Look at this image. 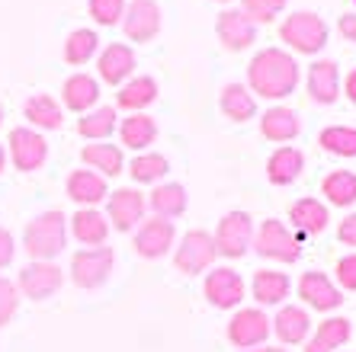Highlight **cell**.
<instances>
[{
  "label": "cell",
  "mask_w": 356,
  "mask_h": 352,
  "mask_svg": "<svg viewBox=\"0 0 356 352\" xmlns=\"http://www.w3.org/2000/svg\"><path fill=\"white\" fill-rule=\"evenodd\" d=\"M0 125H3V106H0Z\"/></svg>",
  "instance_id": "cell-49"
},
{
  "label": "cell",
  "mask_w": 356,
  "mask_h": 352,
  "mask_svg": "<svg viewBox=\"0 0 356 352\" xmlns=\"http://www.w3.org/2000/svg\"><path fill=\"white\" fill-rule=\"evenodd\" d=\"M254 253L276 262H296L302 256V237L280 218H266L254 231Z\"/></svg>",
  "instance_id": "cell-4"
},
{
  "label": "cell",
  "mask_w": 356,
  "mask_h": 352,
  "mask_svg": "<svg viewBox=\"0 0 356 352\" xmlns=\"http://www.w3.org/2000/svg\"><path fill=\"white\" fill-rule=\"evenodd\" d=\"M116 128H119V122H116V109L113 106H93L90 112H83L77 119V131L87 141H106Z\"/></svg>",
  "instance_id": "cell-35"
},
{
  "label": "cell",
  "mask_w": 356,
  "mask_h": 352,
  "mask_svg": "<svg viewBox=\"0 0 356 352\" xmlns=\"http://www.w3.org/2000/svg\"><path fill=\"white\" fill-rule=\"evenodd\" d=\"M3 167H7V148L0 144V173H3Z\"/></svg>",
  "instance_id": "cell-48"
},
{
  "label": "cell",
  "mask_w": 356,
  "mask_h": 352,
  "mask_svg": "<svg viewBox=\"0 0 356 352\" xmlns=\"http://www.w3.org/2000/svg\"><path fill=\"white\" fill-rule=\"evenodd\" d=\"M65 285V272L55 262H39L33 260L29 266H23L17 276V292L26 295L29 301H45V298L58 295Z\"/></svg>",
  "instance_id": "cell-11"
},
{
  "label": "cell",
  "mask_w": 356,
  "mask_h": 352,
  "mask_svg": "<svg viewBox=\"0 0 356 352\" xmlns=\"http://www.w3.org/2000/svg\"><path fill=\"white\" fill-rule=\"evenodd\" d=\"M250 292H254V301L260 304H282L292 292V278L280 269H260L254 272Z\"/></svg>",
  "instance_id": "cell-30"
},
{
  "label": "cell",
  "mask_w": 356,
  "mask_h": 352,
  "mask_svg": "<svg viewBox=\"0 0 356 352\" xmlns=\"http://www.w3.org/2000/svg\"><path fill=\"white\" fill-rule=\"evenodd\" d=\"M318 144L334 157H356V128H350V125H327L318 135Z\"/></svg>",
  "instance_id": "cell-38"
},
{
  "label": "cell",
  "mask_w": 356,
  "mask_h": 352,
  "mask_svg": "<svg viewBox=\"0 0 356 352\" xmlns=\"http://www.w3.org/2000/svg\"><path fill=\"white\" fill-rule=\"evenodd\" d=\"M65 189H67V199L83 205V208H93V205H99L109 196L106 180L93 170H71L65 180Z\"/></svg>",
  "instance_id": "cell-21"
},
{
  "label": "cell",
  "mask_w": 356,
  "mask_h": 352,
  "mask_svg": "<svg viewBox=\"0 0 356 352\" xmlns=\"http://www.w3.org/2000/svg\"><path fill=\"white\" fill-rule=\"evenodd\" d=\"M158 99V81L154 77H129V81L119 87L116 103L119 109H129V112H141L145 106H151Z\"/></svg>",
  "instance_id": "cell-32"
},
{
  "label": "cell",
  "mask_w": 356,
  "mask_h": 352,
  "mask_svg": "<svg viewBox=\"0 0 356 352\" xmlns=\"http://www.w3.org/2000/svg\"><path fill=\"white\" fill-rule=\"evenodd\" d=\"M244 352H289V349H280V346H260V349H244Z\"/></svg>",
  "instance_id": "cell-47"
},
{
  "label": "cell",
  "mask_w": 356,
  "mask_h": 352,
  "mask_svg": "<svg viewBox=\"0 0 356 352\" xmlns=\"http://www.w3.org/2000/svg\"><path fill=\"white\" fill-rule=\"evenodd\" d=\"M298 298L308 308H315V311H334V308L343 304V292L318 269L302 272V278H298Z\"/></svg>",
  "instance_id": "cell-16"
},
{
  "label": "cell",
  "mask_w": 356,
  "mask_h": 352,
  "mask_svg": "<svg viewBox=\"0 0 356 352\" xmlns=\"http://www.w3.org/2000/svg\"><path fill=\"white\" fill-rule=\"evenodd\" d=\"M87 13L99 26H116V23H122L125 0H87Z\"/></svg>",
  "instance_id": "cell-40"
},
{
  "label": "cell",
  "mask_w": 356,
  "mask_h": 352,
  "mask_svg": "<svg viewBox=\"0 0 356 352\" xmlns=\"http://www.w3.org/2000/svg\"><path fill=\"white\" fill-rule=\"evenodd\" d=\"M222 112L232 119V122H250L257 115V99L254 93L244 87V83H228L222 87V99H218Z\"/></svg>",
  "instance_id": "cell-33"
},
{
  "label": "cell",
  "mask_w": 356,
  "mask_h": 352,
  "mask_svg": "<svg viewBox=\"0 0 356 352\" xmlns=\"http://www.w3.org/2000/svg\"><path fill=\"white\" fill-rule=\"evenodd\" d=\"M327 221H331V212L327 205L318 202V199L305 196V199H296L289 205V228L296 231L298 237H312V234H321L327 231Z\"/></svg>",
  "instance_id": "cell-18"
},
{
  "label": "cell",
  "mask_w": 356,
  "mask_h": 352,
  "mask_svg": "<svg viewBox=\"0 0 356 352\" xmlns=\"http://www.w3.org/2000/svg\"><path fill=\"white\" fill-rule=\"evenodd\" d=\"M135 65H138V58H135V51L125 42H109L106 49L99 51V61H97L99 81L109 83V87H122L132 77Z\"/></svg>",
  "instance_id": "cell-15"
},
{
  "label": "cell",
  "mask_w": 356,
  "mask_h": 352,
  "mask_svg": "<svg viewBox=\"0 0 356 352\" xmlns=\"http://www.w3.org/2000/svg\"><path fill=\"white\" fill-rule=\"evenodd\" d=\"M67 234H74V240L83 246H103L109 221L106 215H99V208H81L74 212V218H67Z\"/></svg>",
  "instance_id": "cell-25"
},
{
  "label": "cell",
  "mask_w": 356,
  "mask_h": 352,
  "mask_svg": "<svg viewBox=\"0 0 356 352\" xmlns=\"http://www.w3.org/2000/svg\"><path fill=\"white\" fill-rule=\"evenodd\" d=\"M298 131H302V119H298V112L289 106H270L260 115V135H264L266 141L286 144V141L298 138Z\"/></svg>",
  "instance_id": "cell-22"
},
{
  "label": "cell",
  "mask_w": 356,
  "mask_h": 352,
  "mask_svg": "<svg viewBox=\"0 0 356 352\" xmlns=\"http://www.w3.org/2000/svg\"><path fill=\"white\" fill-rule=\"evenodd\" d=\"M308 93L315 103L331 106L340 97V67L331 58H318L315 65L308 67Z\"/></svg>",
  "instance_id": "cell-19"
},
{
  "label": "cell",
  "mask_w": 356,
  "mask_h": 352,
  "mask_svg": "<svg viewBox=\"0 0 356 352\" xmlns=\"http://www.w3.org/2000/svg\"><path fill=\"white\" fill-rule=\"evenodd\" d=\"M148 205L154 218H167V221H174L186 212V189L180 183H158V186L151 189L148 196Z\"/></svg>",
  "instance_id": "cell-31"
},
{
  "label": "cell",
  "mask_w": 356,
  "mask_h": 352,
  "mask_svg": "<svg viewBox=\"0 0 356 352\" xmlns=\"http://www.w3.org/2000/svg\"><path fill=\"white\" fill-rule=\"evenodd\" d=\"M270 324H273L276 340L286 346H302L308 340V333H312V317H308V311L298 308V304H282L280 314H276Z\"/></svg>",
  "instance_id": "cell-20"
},
{
  "label": "cell",
  "mask_w": 356,
  "mask_h": 352,
  "mask_svg": "<svg viewBox=\"0 0 356 352\" xmlns=\"http://www.w3.org/2000/svg\"><path fill=\"white\" fill-rule=\"evenodd\" d=\"M218 260V250H216V240L209 231H186L177 244V253H174V266L183 272V276H202V272L212 269V262Z\"/></svg>",
  "instance_id": "cell-6"
},
{
  "label": "cell",
  "mask_w": 356,
  "mask_h": 352,
  "mask_svg": "<svg viewBox=\"0 0 356 352\" xmlns=\"http://www.w3.org/2000/svg\"><path fill=\"white\" fill-rule=\"evenodd\" d=\"M343 93L350 97V103H356V67L350 71L347 77H343Z\"/></svg>",
  "instance_id": "cell-46"
},
{
  "label": "cell",
  "mask_w": 356,
  "mask_h": 352,
  "mask_svg": "<svg viewBox=\"0 0 356 352\" xmlns=\"http://www.w3.org/2000/svg\"><path fill=\"white\" fill-rule=\"evenodd\" d=\"M23 115L35 131H55V128H61V122H65L61 103L51 99L49 93H33V97L23 103Z\"/></svg>",
  "instance_id": "cell-27"
},
{
  "label": "cell",
  "mask_w": 356,
  "mask_h": 352,
  "mask_svg": "<svg viewBox=\"0 0 356 352\" xmlns=\"http://www.w3.org/2000/svg\"><path fill=\"white\" fill-rule=\"evenodd\" d=\"M321 196L337 208H350L356 202V173L353 170H331L321 180Z\"/></svg>",
  "instance_id": "cell-34"
},
{
  "label": "cell",
  "mask_w": 356,
  "mask_h": 352,
  "mask_svg": "<svg viewBox=\"0 0 356 352\" xmlns=\"http://www.w3.org/2000/svg\"><path fill=\"white\" fill-rule=\"evenodd\" d=\"M298 87V65L289 51L260 49L248 65V90L264 99H286Z\"/></svg>",
  "instance_id": "cell-1"
},
{
  "label": "cell",
  "mask_w": 356,
  "mask_h": 352,
  "mask_svg": "<svg viewBox=\"0 0 356 352\" xmlns=\"http://www.w3.org/2000/svg\"><path fill=\"white\" fill-rule=\"evenodd\" d=\"M337 285L343 292H356V253H347L337 260Z\"/></svg>",
  "instance_id": "cell-42"
},
{
  "label": "cell",
  "mask_w": 356,
  "mask_h": 352,
  "mask_svg": "<svg viewBox=\"0 0 356 352\" xmlns=\"http://www.w3.org/2000/svg\"><path fill=\"white\" fill-rule=\"evenodd\" d=\"M7 157L13 160V167L19 173H35L49 160V141H45L42 131L19 125V128L10 131V138H7Z\"/></svg>",
  "instance_id": "cell-8"
},
{
  "label": "cell",
  "mask_w": 356,
  "mask_h": 352,
  "mask_svg": "<svg viewBox=\"0 0 356 352\" xmlns=\"http://www.w3.org/2000/svg\"><path fill=\"white\" fill-rule=\"evenodd\" d=\"M17 260V237L7 228H0V269H7Z\"/></svg>",
  "instance_id": "cell-43"
},
{
  "label": "cell",
  "mask_w": 356,
  "mask_h": 352,
  "mask_svg": "<svg viewBox=\"0 0 356 352\" xmlns=\"http://www.w3.org/2000/svg\"><path fill=\"white\" fill-rule=\"evenodd\" d=\"M302 170H305V154L298 148H289V144L276 148L266 160V180L273 186H292L302 176Z\"/></svg>",
  "instance_id": "cell-23"
},
{
  "label": "cell",
  "mask_w": 356,
  "mask_h": 352,
  "mask_svg": "<svg viewBox=\"0 0 356 352\" xmlns=\"http://www.w3.org/2000/svg\"><path fill=\"white\" fill-rule=\"evenodd\" d=\"M119 138H122V144L129 151H138L141 154V151H148L151 144H154V138H158V122L145 112L125 115L122 122H119Z\"/></svg>",
  "instance_id": "cell-29"
},
{
  "label": "cell",
  "mask_w": 356,
  "mask_h": 352,
  "mask_svg": "<svg viewBox=\"0 0 356 352\" xmlns=\"http://www.w3.org/2000/svg\"><path fill=\"white\" fill-rule=\"evenodd\" d=\"M61 103L71 112H90L99 103V83L90 74H71L61 87Z\"/></svg>",
  "instance_id": "cell-28"
},
{
  "label": "cell",
  "mask_w": 356,
  "mask_h": 352,
  "mask_svg": "<svg viewBox=\"0 0 356 352\" xmlns=\"http://www.w3.org/2000/svg\"><path fill=\"white\" fill-rule=\"evenodd\" d=\"M17 308H19V292H17V282L0 276V327H7L10 320L17 317Z\"/></svg>",
  "instance_id": "cell-41"
},
{
  "label": "cell",
  "mask_w": 356,
  "mask_h": 352,
  "mask_svg": "<svg viewBox=\"0 0 356 352\" xmlns=\"http://www.w3.org/2000/svg\"><path fill=\"white\" fill-rule=\"evenodd\" d=\"M67 246V215L58 208L39 212L23 231V250L39 262H51Z\"/></svg>",
  "instance_id": "cell-2"
},
{
  "label": "cell",
  "mask_w": 356,
  "mask_h": 352,
  "mask_svg": "<svg viewBox=\"0 0 356 352\" xmlns=\"http://www.w3.org/2000/svg\"><path fill=\"white\" fill-rule=\"evenodd\" d=\"M337 240L347 246H356V215H347V218L337 224Z\"/></svg>",
  "instance_id": "cell-44"
},
{
  "label": "cell",
  "mask_w": 356,
  "mask_h": 352,
  "mask_svg": "<svg viewBox=\"0 0 356 352\" xmlns=\"http://www.w3.org/2000/svg\"><path fill=\"white\" fill-rule=\"evenodd\" d=\"M97 51H99V35L93 33V29H74L65 42V61L71 67L87 65Z\"/></svg>",
  "instance_id": "cell-37"
},
{
  "label": "cell",
  "mask_w": 356,
  "mask_h": 352,
  "mask_svg": "<svg viewBox=\"0 0 356 352\" xmlns=\"http://www.w3.org/2000/svg\"><path fill=\"white\" fill-rule=\"evenodd\" d=\"M212 240H216L218 256H225V260H241V256L250 250V244H254V218H250L248 212H228L222 221H218Z\"/></svg>",
  "instance_id": "cell-7"
},
{
  "label": "cell",
  "mask_w": 356,
  "mask_h": 352,
  "mask_svg": "<svg viewBox=\"0 0 356 352\" xmlns=\"http://www.w3.org/2000/svg\"><path fill=\"white\" fill-rule=\"evenodd\" d=\"M177 240V228L174 221L167 218H145V221L135 228V253L141 260H161V256L170 253V246Z\"/></svg>",
  "instance_id": "cell-13"
},
{
  "label": "cell",
  "mask_w": 356,
  "mask_h": 352,
  "mask_svg": "<svg viewBox=\"0 0 356 352\" xmlns=\"http://www.w3.org/2000/svg\"><path fill=\"white\" fill-rule=\"evenodd\" d=\"M273 333V324L260 308H238L234 317L228 320V343L244 349H260V346L270 340Z\"/></svg>",
  "instance_id": "cell-9"
},
{
  "label": "cell",
  "mask_w": 356,
  "mask_h": 352,
  "mask_svg": "<svg viewBox=\"0 0 356 352\" xmlns=\"http://www.w3.org/2000/svg\"><path fill=\"white\" fill-rule=\"evenodd\" d=\"M353 3H356V0H353Z\"/></svg>",
  "instance_id": "cell-51"
},
{
  "label": "cell",
  "mask_w": 356,
  "mask_h": 352,
  "mask_svg": "<svg viewBox=\"0 0 356 352\" xmlns=\"http://www.w3.org/2000/svg\"><path fill=\"white\" fill-rule=\"evenodd\" d=\"M340 352H343V349H340Z\"/></svg>",
  "instance_id": "cell-52"
},
{
  "label": "cell",
  "mask_w": 356,
  "mask_h": 352,
  "mask_svg": "<svg viewBox=\"0 0 356 352\" xmlns=\"http://www.w3.org/2000/svg\"><path fill=\"white\" fill-rule=\"evenodd\" d=\"M350 333H353V324L347 317H327L305 340V352H340L347 346Z\"/></svg>",
  "instance_id": "cell-24"
},
{
  "label": "cell",
  "mask_w": 356,
  "mask_h": 352,
  "mask_svg": "<svg viewBox=\"0 0 356 352\" xmlns=\"http://www.w3.org/2000/svg\"><path fill=\"white\" fill-rule=\"evenodd\" d=\"M122 33L129 42H151L161 33L158 0H129L122 13Z\"/></svg>",
  "instance_id": "cell-14"
},
{
  "label": "cell",
  "mask_w": 356,
  "mask_h": 352,
  "mask_svg": "<svg viewBox=\"0 0 356 352\" xmlns=\"http://www.w3.org/2000/svg\"><path fill=\"white\" fill-rule=\"evenodd\" d=\"M145 208H148V199L141 196L138 189H116L106 196V221L109 231H135L141 221H145Z\"/></svg>",
  "instance_id": "cell-12"
},
{
  "label": "cell",
  "mask_w": 356,
  "mask_h": 352,
  "mask_svg": "<svg viewBox=\"0 0 356 352\" xmlns=\"http://www.w3.org/2000/svg\"><path fill=\"white\" fill-rule=\"evenodd\" d=\"M216 33H218V42H222L228 51H244L257 42V26L250 23L241 10H222L216 19Z\"/></svg>",
  "instance_id": "cell-17"
},
{
  "label": "cell",
  "mask_w": 356,
  "mask_h": 352,
  "mask_svg": "<svg viewBox=\"0 0 356 352\" xmlns=\"http://www.w3.org/2000/svg\"><path fill=\"white\" fill-rule=\"evenodd\" d=\"M337 29H340V35H343L347 42H356V13H343L340 23H337Z\"/></svg>",
  "instance_id": "cell-45"
},
{
  "label": "cell",
  "mask_w": 356,
  "mask_h": 352,
  "mask_svg": "<svg viewBox=\"0 0 356 352\" xmlns=\"http://www.w3.org/2000/svg\"><path fill=\"white\" fill-rule=\"evenodd\" d=\"M286 3H289V0H241L238 10L257 26V23H273Z\"/></svg>",
  "instance_id": "cell-39"
},
{
  "label": "cell",
  "mask_w": 356,
  "mask_h": 352,
  "mask_svg": "<svg viewBox=\"0 0 356 352\" xmlns=\"http://www.w3.org/2000/svg\"><path fill=\"white\" fill-rule=\"evenodd\" d=\"M129 173H132L135 183L151 186V183H161L170 173V160L164 154H158V151H141L132 164H129Z\"/></svg>",
  "instance_id": "cell-36"
},
{
  "label": "cell",
  "mask_w": 356,
  "mask_h": 352,
  "mask_svg": "<svg viewBox=\"0 0 356 352\" xmlns=\"http://www.w3.org/2000/svg\"><path fill=\"white\" fill-rule=\"evenodd\" d=\"M202 292H206L212 308L232 311V308H241V301L248 295V285H244V278H241L238 269H232V266H216V269L206 272Z\"/></svg>",
  "instance_id": "cell-10"
},
{
  "label": "cell",
  "mask_w": 356,
  "mask_h": 352,
  "mask_svg": "<svg viewBox=\"0 0 356 352\" xmlns=\"http://www.w3.org/2000/svg\"><path fill=\"white\" fill-rule=\"evenodd\" d=\"M81 160L87 164V170L99 173L103 180L109 176H119L125 170V154L119 144H106V141H93L87 148L81 151Z\"/></svg>",
  "instance_id": "cell-26"
},
{
  "label": "cell",
  "mask_w": 356,
  "mask_h": 352,
  "mask_svg": "<svg viewBox=\"0 0 356 352\" xmlns=\"http://www.w3.org/2000/svg\"><path fill=\"white\" fill-rule=\"evenodd\" d=\"M280 39L298 55H318L327 45V23L312 10H298V13L282 19Z\"/></svg>",
  "instance_id": "cell-3"
},
{
  "label": "cell",
  "mask_w": 356,
  "mask_h": 352,
  "mask_svg": "<svg viewBox=\"0 0 356 352\" xmlns=\"http://www.w3.org/2000/svg\"><path fill=\"white\" fill-rule=\"evenodd\" d=\"M216 3H232V0H216Z\"/></svg>",
  "instance_id": "cell-50"
},
{
  "label": "cell",
  "mask_w": 356,
  "mask_h": 352,
  "mask_svg": "<svg viewBox=\"0 0 356 352\" xmlns=\"http://www.w3.org/2000/svg\"><path fill=\"white\" fill-rule=\"evenodd\" d=\"M113 266H116L113 246H83V250H77V253L71 256V278H74L77 288L93 292V288L109 282Z\"/></svg>",
  "instance_id": "cell-5"
}]
</instances>
